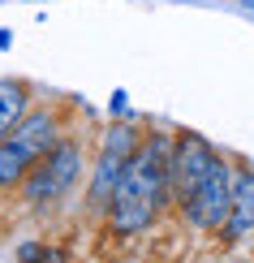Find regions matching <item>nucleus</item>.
<instances>
[{
	"label": "nucleus",
	"instance_id": "8",
	"mask_svg": "<svg viewBox=\"0 0 254 263\" xmlns=\"http://www.w3.org/2000/svg\"><path fill=\"white\" fill-rule=\"evenodd\" d=\"M26 117V86L13 78H0V138Z\"/></svg>",
	"mask_w": 254,
	"mask_h": 263
},
{
	"label": "nucleus",
	"instance_id": "7",
	"mask_svg": "<svg viewBox=\"0 0 254 263\" xmlns=\"http://www.w3.org/2000/svg\"><path fill=\"white\" fill-rule=\"evenodd\" d=\"M254 233V173H233V212L224 224V242H241Z\"/></svg>",
	"mask_w": 254,
	"mask_h": 263
},
{
	"label": "nucleus",
	"instance_id": "5",
	"mask_svg": "<svg viewBox=\"0 0 254 263\" xmlns=\"http://www.w3.org/2000/svg\"><path fill=\"white\" fill-rule=\"evenodd\" d=\"M211 164H216V151L198 134H185L177 142L172 156H168V190L177 194V203H185L198 185H203V177L211 173Z\"/></svg>",
	"mask_w": 254,
	"mask_h": 263
},
{
	"label": "nucleus",
	"instance_id": "6",
	"mask_svg": "<svg viewBox=\"0 0 254 263\" xmlns=\"http://www.w3.org/2000/svg\"><path fill=\"white\" fill-rule=\"evenodd\" d=\"M5 138H9V142H17V147L39 164V160L61 142V138H56V117H52V112H30V117H22V121L9 129Z\"/></svg>",
	"mask_w": 254,
	"mask_h": 263
},
{
	"label": "nucleus",
	"instance_id": "3",
	"mask_svg": "<svg viewBox=\"0 0 254 263\" xmlns=\"http://www.w3.org/2000/svg\"><path fill=\"white\" fill-rule=\"evenodd\" d=\"M78 168H82V151L78 142H56L48 156L39 160V168L26 173V203H52L78 181Z\"/></svg>",
	"mask_w": 254,
	"mask_h": 263
},
{
	"label": "nucleus",
	"instance_id": "11",
	"mask_svg": "<svg viewBox=\"0 0 254 263\" xmlns=\"http://www.w3.org/2000/svg\"><path fill=\"white\" fill-rule=\"evenodd\" d=\"M116 112H125V91H116V95H112V117H116Z\"/></svg>",
	"mask_w": 254,
	"mask_h": 263
},
{
	"label": "nucleus",
	"instance_id": "10",
	"mask_svg": "<svg viewBox=\"0 0 254 263\" xmlns=\"http://www.w3.org/2000/svg\"><path fill=\"white\" fill-rule=\"evenodd\" d=\"M17 259H22V263H48V250H43L39 242H26V246L17 250Z\"/></svg>",
	"mask_w": 254,
	"mask_h": 263
},
{
	"label": "nucleus",
	"instance_id": "9",
	"mask_svg": "<svg viewBox=\"0 0 254 263\" xmlns=\"http://www.w3.org/2000/svg\"><path fill=\"white\" fill-rule=\"evenodd\" d=\"M30 160L26 151L17 147V142H9V138H0V190H9V185H17V181H26V173H30Z\"/></svg>",
	"mask_w": 254,
	"mask_h": 263
},
{
	"label": "nucleus",
	"instance_id": "1",
	"mask_svg": "<svg viewBox=\"0 0 254 263\" xmlns=\"http://www.w3.org/2000/svg\"><path fill=\"white\" fill-rule=\"evenodd\" d=\"M168 156H172V142L164 134H155L151 142H138L134 160H129L125 177H121L112 203H108V216H112L116 233L151 229L164 194H168Z\"/></svg>",
	"mask_w": 254,
	"mask_h": 263
},
{
	"label": "nucleus",
	"instance_id": "4",
	"mask_svg": "<svg viewBox=\"0 0 254 263\" xmlns=\"http://www.w3.org/2000/svg\"><path fill=\"white\" fill-rule=\"evenodd\" d=\"M138 129L134 125H116L112 134L104 138V151H99V164H95V181H91V207H108L116 194L121 177H125L129 160L138 151Z\"/></svg>",
	"mask_w": 254,
	"mask_h": 263
},
{
	"label": "nucleus",
	"instance_id": "13",
	"mask_svg": "<svg viewBox=\"0 0 254 263\" xmlns=\"http://www.w3.org/2000/svg\"><path fill=\"white\" fill-rule=\"evenodd\" d=\"M250 9H254V0H250Z\"/></svg>",
	"mask_w": 254,
	"mask_h": 263
},
{
	"label": "nucleus",
	"instance_id": "2",
	"mask_svg": "<svg viewBox=\"0 0 254 263\" xmlns=\"http://www.w3.org/2000/svg\"><path fill=\"white\" fill-rule=\"evenodd\" d=\"M181 207H185V220L194 229H224L228 212H233V168L224 160H216L211 173L203 177V185Z\"/></svg>",
	"mask_w": 254,
	"mask_h": 263
},
{
	"label": "nucleus",
	"instance_id": "12",
	"mask_svg": "<svg viewBox=\"0 0 254 263\" xmlns=\"http://www.w3.org/2000/svg\"><path fill=\"white\" fill-rule=\"evenodd\" d=\"M9 43H13V35H9V30H0V48H9Z\"/></svg>",
	"mask_w": 254,
	"mask_h": 263
}]
</instances>
